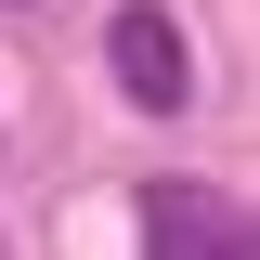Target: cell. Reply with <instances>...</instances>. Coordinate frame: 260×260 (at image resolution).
<instances>
[{"instance_id": "7a4b0ae2", "label": "cell", "mask_w": 260, "mask_h": 260, "mask_svg": "<svg viewBox=\"0 0 260 260\" xmlns=\"http://www.w3.org/2000/svg\"><path fill=\"white\" fill-rule=\"evenodd\" d=\"M130 234L156 260H247L260 247V221L234 208V195H208V182H143L130 195Z\"/></svg>"}, {"instance_id": "6da1fadb", "label": "cell", "mask_w": 260, "mask_h": 260, "mask_svg": "<svg viewBox=\"0 0 260 260\" xmlns=\"http://www.w3.org/2000/svg\"><path fill=\"white\" fill-rule=\"evenodd\" d=\"M104 65H117V91L143 104V117H182V104H195V39H182V13H169V0H117Z\"/></svg>"}]
</instances>
